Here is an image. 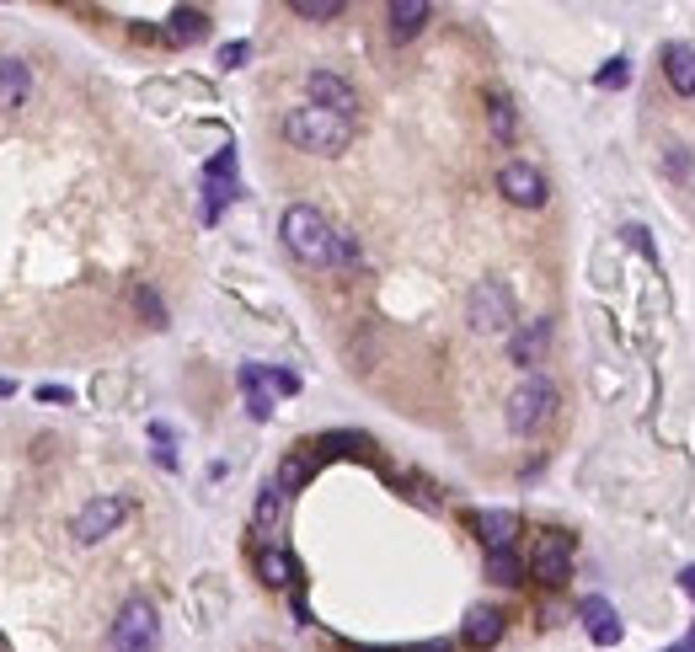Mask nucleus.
<instances>
[{"label":"nucleus","instance_id":"obj_16","mask_svg":"<svg viewBox=\"0 0 695 652\" xmlns=\"http://www.w3.org/2000/svg\"><path fill=\"white\" fill-rule=\"evenodd\" d=\"M428 17H434V6H428V0H391V6H385V22H391V38L396 43L417 38L428 27Z\"/></svg>","mask_w":695,"mask_h":652},{"label":"nucleus","instance_id":"obj_14","mask_svg":"<svg viewBox=\"0 0 695 652\" xmlns=\"http://www.w3.org/2000/svg\"><path fill=\"white\" fill-rule=\"evenodd\" d=\"M476 535H482L487 551H514V535H519V514H508V508H482V514L471 519Z\"/></svg>","mask_w":695,"mask_h":652},{"label":"nucleus","instance_id":"obj_5","mask_svg":"<svg viewBox=\"0 0 695 652\" xmlns=\"http://www.w3.org/2000/svg\"><path fill=\"white\" fill-rule=\"evenodd\" d=\"M466 321L471 332H514V294H508V284H498V278H482V284L471 289L466 300Z\"/></svg>","mask_w":695,"mask_h":652},{"label":"nucleus","instance_id":"obj_9","mask_svg":"<svg viewBox=\"0 0 695 652\" xmlns=\"http://www.w3.org/2000/svg\"><path fill=\"white\" fill-rule=\"evenodd\" d=\"M498 193L514 209H540V204H546V177H540L530 161H508L498 172Z\"/></svg>","mask_w":695,"mask_h":652},{"label":"nucleus","instance_id":"obj_22","mask_svg":"<svg viewBox=\"0 0 695 652\" xmlns=\"http://www.w3.org/2000/svg\"><path fill=\"white\" fill-rule=\"evenodd\" d=\"M487 129H492V139H498V145H514V102L508 97H498V91H492L487 97Z\"/></svg>","mask_w":695,"mask_h":652},{"label":"nucleus","instance_id":"obj_2","mask_svg":"<svg viewBox=\"0 0 695 652\" xmlns=\"http://www.w3.org/2000/svg\"><path fill=\"white\" fill-rule=\"evenodd\" d=\"M278 236H284V246L300 262H311V268H332L337 262V230L327 225V214L311 204H289L284 220H278Z\"/></svg>","mask_w":695,"mask_h":652},{"label":"nucleus","instance_id":"obj_6","mask_svg":"<svg viewBox=\"0 0 695 652\" xmlns=\"http://www.w3.org/2000/svg\"><path fill=\"white\" fill-rule=\"evenodd\" d=\"M123 519H129V503H123L118 492H102V498H91L81 514L70 519V535L81 540V546H97V540H107Z\"/></svg>","mask_w":695,"mask_h":652},{"label":"nucleus","instance_id":"obj_19","mask_svg":"<svg viewBox=\"0 0 695 652\" xmlns=\"http://www.w3.org/2000/svg\"><path fill=\"white\" fill-rule=\"evenodd\" d=\"M257 578L268 588H289V583H295V556L278 551V546H262L257 551Z\"/></svg>","mask_w":695,"mask_h":652},{"label":"nucleus","instance_id":"obj_32","mask_svg":"<svg viewBox=\"0 0 695 652\" xmlns=\"http://www.w3.org/2000/svg\"><path fill=\"white\" fill-rule=\"evenodd\" d=\"M679 588H685V594H695V567H685V572H679Z\"/></svg>","mask_w":695,"mask_h":652},{"label":"nucleus","instance_id":"obj_26","mask_svg":"<svg viewBox=\"0 0 695 652\" xmlns=\"http://www.w3.org/2000/svg\"><path fill=\"white\" fill-rule=\"evenodd\" d=\"M134 310H139V316H145L150 326H156V332H161V326H166V305L156 300V289H145V284H134Z\"/></svg>","mask_w":695,"mask_h":652},{"label":"nucleus","instance_id":"obj_8","mask_svg":"<svg viewBox=\"0 0 695 652\" xmlns=\"http://www.w3.org/2000/svg\"><path fill=\"white\" fill-rule=\"evenodd\" d=\"M305 91H311V107H327V113H337V118L359 113V91H353L337 70H311L305 75Z\"/></svg>","mask_w":695,"mask_h":652},{"label":"nucleus","instance_id":"obj_4","mask_svg":"<svg viewBox=\"0 0 695 652\" xmlns=\"http://www.w3.org/2000/svg\"><path fill=\"white\" fill-rule=\"evenodd\" d=\"M556 412V385L546 375H530L514 385V396H508V428L514 433H540L551 423Z\"/></svg>","mask_w":695,"mask_h":652},{"label":"nucleus","instance_id":"obj_18","mask_svg":"<svg viewBox=\"0 0 695 652\" xmlns=\"http://www.w3.org/2000/svg\"><path fill=\"white\" fill-rule=\"evenodd\" d=\"M663 75H669V86L679 97H695V49L690 43H669L663 49Z\"/></svg>","mask_w":695,"mask_h":652},{"label":"nucleus","instance_id":"obj_15","mask_svg":"<svg viewBox=\"0 0 695 652\" xmlns=\"http://www.w3.org/2000/svg\"><path fill=\"white\" fill-rule=\"evenodd\" d=\"M546 343H551V321H546V316H540V321H524L519 332L508 337V359H514L519 369H530V364H540Z\"/></svg>","mask_w":695,"mask_h":652},{"label":"nucleus","instance_id":"obj_3","mask_svg":"<svg viewBox=\"0 0 695 652\" xmlns=\"http://www.w3.org/2000/svg\"><path fill=\"white\" fill-rule=\"evenodd\" d=\"M161 647V615L150 599H123V610L113 615V631H107V652H156Z\"/></svg>","mask_w":695,"mask_h":652},{"label":"nucleus","instance_id":"obj_11","mask_svg":"<svg viewBox=\"0 0 695 652\" xmlns=\"http://www.w3.org/2000/svg\"><path fill=\"white\" fill-rule=\"evenodd\" d=\"M583 626H589V636H594V647H615L626 636V626H621V615H615V604L610 599H599V594H589L583 599Z\"/></svg>","mask_w":695,"mask_h":652},{"label":"nucleus","instance_id":"obj_31","mask_svg":"<svg viewBox=\"0 0 695 652\" xmlns=\"http://www.w3.org/2000/svg\"><path fill=\"white\" fill-rule=\"evenodd\" d=\"M38 401H59V407H65L70 391H65V385H38Z\"/></svg>","mask_w":695,"mask_h":652},{"label":"nucleus","instance_id":"obj_29","mask_svg":"<svg viewBox=\"0 0 695 652\" xmlns=\"http://www.w3.org/2000/svg\"><path fill=\"white\" fill-rule=\"evenodd\" d=\"M268 380H273V391H278V396H295V391H300V380L289 375V369H268Z\"/></svg>","mask_w":695,"mask_h":652},{"label":"nucleus","instance_id":"obj_1","mask_svg":"<svg viewBox=\"0 0 695 652\" xmlns=\"http://www.w3.org/2000/svg\"><path fill=\"white\" fill-rule=\"evenodd\" d=\"M284 139L305 155H343L353 145V118H337L327 107H295V113H284Z\"/></svg>","mask_w":695,"mask_h":652},{"label":"nucleus","instance_id":"obj_20","mask_svg":"<svg viewBox=\"0 0 695 652\" xmlns=\"http://www.w3.org/2000/svg\"><path fill=\"white\" fill-rule=\"evenodd\" d=\"M284 498H289V492L278 487V481H268V487L257 492V514H252V524H257L262 535L278 530V519H284Z\"/></svg>","mask_w":695,"mask_h":652},{"label":"nucleus","instance_id":"obj_27","mask_svg":"<svg viewBox=\"0 0 695 652\" xmlns=\"http://www.w3.org/2000/svg\"><path fill=\"white\" fill-rule=\"evenodd\" d=\"M626 81H631V59H605V70L594 75L599 91H621Z\"/></svg>","mask_w":695,"mask_h":652},{"label":"nucleus","instance_id":"obj_28","mask_svg":"<svg viewBox=\"0 0 695 652\" xmlns=\"http://www.w3.org/2000/svg\"><path fill=\"white\" fill-rule=\"evenodd\" d=\"M246 54H252L246 43H225V49H220V65H225V70H241V65H246Z\"/></svg>","mask_w":695,"mask_h":652},{"label":"nucleus","instance_id":"obj_24","mask_svg":"<svg viewBox=\"0 0 695 652\" xmlns=\"http://www.w3.org/2000/svg\"><path fill=\"white\" fill-rule=\"evenodd\" d=\"M305 481H311V455L295 449V455H284V465H278V487L295 492V487H305Z\"/></svg>","mask_w":695,"mask_h":652},{"label":"nucleus","instance_id":"obj_30","mask_svg":"<svg viewBox=\"0 0 695 652\" xmlns=\"http://www.w3.org/2000/svg\"><path fill=\"white\" fill-rule=\"evenodd\" d=\"M337 262H343V268H348V262H359V241H353L348 230H337Z\"/></svg>","mask_w":695,"mask_h":652},{"label":"nucleus","instance_id":"obj_17","mask_svg":"<svg viewBox=\"0 0 695 652\" xmlns=\"http://www.w3.org/2000/svg\"><path fill=\"white\" fill-rule=\"evenodd\" d=\"M498 636H503V615H498V610H487V604H476V610L466 615V626H460V642L476 647V652L498 647Z\"/></svg>","mask_w":695,"mask_h":652},{"label":"nucleus","instance_id":"obj_12","mask_svg":"<svg viewBox=\"0 0 695 652\" xmlns=\"http://www.w3.org/2000/svg\"><path fill=\"white\" fill-rule=\"evenodd\" d=\"M236 380H241V396H246V412H252L257 417V423H268V417H273V380H268V369H262V364H241L236 369Z\"/></svg>","mask_w":695,"mask_h":652},{"label":"nucleus","instance_id":"obj_10","mask_svg":"<svg viewBox=\"0 0 695 652\" xmlns=\"http://www.w3.org/2000/svg\"><path fill=\"white\" fill-rule=\"evenodd\" d=\"M236 198V150H220L214 161L204 166V220L214 225L220 209Z\"/></svg>","mask_w":695,"mask_h":652},{"label":"nucleus","instance_id":"obj_13","mask_svg":"<svg viewBox=\"0 0 695 652\" xmlns=\"http://www.w3.org/2000/svg\"><path fill=\"white\" fill-rule=\"evenodd\" d=\"M27 97H33V70L17 54H0V113H17Z\"/></svg>","mask_w":695,"mask_h":652},{"label":"nucleus","instance_id":"obj_33","mask_svg":"<svg viewBox=\"0 0 695 652\" xmlns=\"http://www.w3.org/2000/svg\"><path fill=\"white\" fill-rule=\"evenodd\" d=\"M11 391H17V385H11V380H0V396H11Z\"/></svg>","mask_w":695,"mask_h":652},{"label":"nucleus","instance_id":"obj_25","mask_svg":"<svg viewBox=\"0 0 695 652\" xmlns=\"http://www.w3.org/2000/svg\"><path fill=\"white\" fill-rule=\"evenodd\" d=\"M289 11L305 22H332V17H343V0H289Z\"/></svg>","mask_w":695,"mask_h":652},{"label":"nucleus","instance_id":"obj_23","mask_svg":"<svg viewBox=\"0 0 695 652\" xmlns=\"http://www.w3.org/2000/svg\"><path fill=\"white\" fill-rule=\"evenodd\" d=\"M487 578L503 583V588H514V583H524V562L514 551H487Z\"/></svg>","mask_w":695,"mask_h":652},{"label":"nucleus","instance_id":"obj_21","mask_svg":"<svg viewBox=\"0 0 695 652\" xmlns=\"http://www.w3.org/2000/svg\"><path fill=\"white\" fill-rule=\"evenodd\" d=\"M204 33H209V17L198 6H177L172 11V27H166V38H172V43H198Z\"/></svg>","mask_w":695,"mask_h":652},{"label":"nucleus","instance_id":"obj_7","mask_svg":"<svg viewBox=\"0 0 695 652\" xmlns=\"http://www.w3.org/2000/svg\"><path fill=\"white\" fill-rule=\"evenodd\" d=\"M573 535H562V530H546V535H535V551H530V572L540 583H567L573 578Z\"/></svg>","mask_w":695,"mask_h":652}]
</instances>
